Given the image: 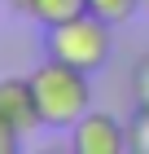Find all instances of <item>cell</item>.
Here are the masks:
<instances>
[{"mask_svg": "<svg viewBox=\"0 0 149 154\" xmlns=\"http://www.w3.org/2000/svg\"><path fill=\"white\" fill-rule=\"evenodd\" d=\"M31 88H35V106H40L44 128H75V123L92 110L88 71L66 66V62H57V57H48L44 66L31 71Z\"/></svg>", "mask_w": 149, "mask_h": 154, "instance_id": "cell-1", "label": "cell"}, {"mask_svg": "<svg viewBox=\"0 0 149 154\" xmlns=\"http://www.w3.org/2000/svg\"><path fill=\"white\" fill-rule=\"evenodd\" d=\"M44 48L48 57L66 62V66H79V71H101L110 48H114V35H110V22L97 18V13H75L66 22H53L44 26Z\"/></svg>", "mask_w": 149, "mask_h": 154, "instance_id": "cell-2", "label": "cell"}, {"mask_svg": "<svg viewBox=\"0 0 149 154\" xmlns=\"http://www.w3.org/2000/svg\"><path fill=\"white\" fill-rule=\"evenodd\" d=\"M70 150L75 154H123L127 145V123H118L105 110H88V115L70 128Z\"/></svg>", "mask_w": 149, "mask_h": 154, "instance_id": "cell-3", "label": "cell"}, {"mask_svg": "<svg viewBox=\"0 0 149 154\" xmlns=\"http://www.w3.org/2000/svg\"><path fill=\"white\" fill-rule=\"evenodd\" d=\"M0 119H4L18 137H31L35 128H44L31 79H22V75H4V79H0Z\"/></svg>", "mask_w": 149, "mask_h": 154, "instance_id": "cell-4", "label": "cell"}, {"mask_svg": "<svg viewBox=\"0 0 149 154\" xmlns=\"http://www.w3.org/2000/svg\"><path fill=\"white\" fill-rule=\"evenodd\" d=\"M9 5L22 13V18H35L40 26L66 22V18H75V13H83V9H88L83 0H9Z\"/></svg>", "mask_w": 149, "mask_h": 154, "instance_id": "cell-5", "label": "cell"}, {"mask_svg": "<svg viewBox=\"0 0 149 154\" xmlns=\"http://www.w3.org/2000/svg\"><path fill=\"white\" fill-rule=\"evenodd\" d=\"M88 5V13H97V18H105L110 26H118V22H127L132 13L140 9V0H83Z\"/></svg>", "mask_w": 149, "mask_h": 154, "instance_id": "cell-6", "label": "cell"}, {"mask_svg": "<svg viewBox=\"0 0 149 154\" xmlns=\"http://www.w3.org/2000/svg\"><path fill=\"white\" fill-rule=\"evenodd\" d=\"M127 145L136 154H149V101H136V110L127 119Z\"/></svg>", "mask_w": 149, "mask_h": 154, "instance_id": "cell-7", "label": "cell"}, {"mask_svg": "<svg viewBox=\"0 0 149 154\" xmlns=\"http://www.w3.org/2000/svg\"><path fill=\"white\" fill-rule=\"evenodd\" d=\"M132 93H136V101H149V53L136 62V71H132Z\"/></svg>", "mask_w": 149, "mask_h": 154, "instance_id": "cell-8", "label": "cell"}, {"mask_svg": "<svg viewBox=\"0 0 149 154\" xmlns=\"http://www.w3.org/2000/svg\"><path fill=\"white\" fill-rule=\"evenodd\" d=\"M18 150H22V137H18V132L0 119V154H18Z\"/></svg>", "mask_w": 149, "mask_h": 154, "instance_id": "cell-9", "label": "cell"}, {"mask_svg": "<svg viewBox=\"0 0 149 154\" xmlns=\"http://www.w3.org/2000/svg\"><path fill=\"white\" fill-rule=\"evenodd\" d=\"M140 13H145V18H149V0H140Z\"/></svg>", "mask_w": 149, "mask_h": 154, "instance_id": "cell-10", "label": "cell"}, {"mask_svg": "<svg viewBox=\"0 0 149 154\" xmlns=\"http://www.w3.org/2000/svg\"><path fill=\"white\" fill-rule=\"evenodd\" d=\"M0 5H4V0H0Z\"/></svg>", "mask_w": 149, "mask_h": 154, "instance_id": "cell-11", "label": "cell"}]
</instances>
